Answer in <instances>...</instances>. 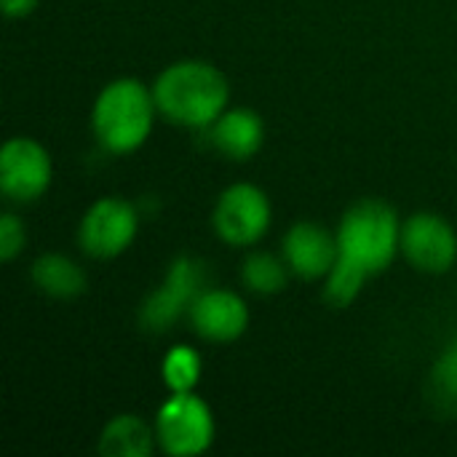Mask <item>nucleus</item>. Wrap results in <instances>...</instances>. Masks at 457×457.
I'll list each match as a JSON object with an SVG mask.
<instances>
[{
    "mask_svg": "<svg viewBox=\"0 0 457 457\" xmlns=\"http://www.w3.org/2000/svg\"><path fill=\"white\" fill-rule=\"evenodd\" d=\"M27 246V230H24V222L13 214V212H5L0 217V260L3 262H13Z\"/></svg>",
    "mask_w": 457,
    "mask_h": 457,
    "instance_id": "nucleus-19",
    "label": "nucleus"
},
{
    "mask_svg": "<svg viewBox=\"0 0 457 457\" xmlns=\"http://www.w3.org/2000/svg\"><path fill=\"white\" fill-rule=\"evenodd\" d=\"M0 3H3V13L8 19H24L37 8L40 0H0Z\"/></svg>",
    "mask_w": 457,
    "mask_h": 457,
    "instance_id": "nucleus-20",
    "label": "nucleus"
},
{
    "mask_svg": "<svg viewBox=\"0 0 457 457\" xmlns=\"http://www.w3.org/2000/svg\"><path fill=\"white\" fill-rule=\"evenodd\" d=\"M54 179L48 150L32 137H11L0 150V193L11 204H35Z\"/></svg>",
    "mask_w": 457,
    "mask_h": 457,
    "instance_id": "nucleus-8",
    "label": "nucleus"
},
{
    "mask_svg": "<svg viewBox=\"0 0 457 457\" xmlns=\"http://www.w3.org/2000/svg\"><path fill=\"white\" fill-rule=\"evenodd\" d=\"M193 332L206 343H236L249 329V305L230 289H204L187 311Z\"/></svg>",
    "mask_w": 457,
    "mask_h": 457,
    "instance_id": "nucleus-10",
    "label": "nucleus"
},
{
    "mask_svg": "<svg viewBox=\"0 0 457 457\" xmlns=\"http://www.w3.org/2000/svg\"><path fill=\"white\" fill-rule=\"evenodd\" d=\"M212 142L228 161H249L265 142V123L252 107H228L212 126Z\"/></svg>",
    "mask_w": 457,
    "mask_h": 457,
    "instance_id": "nucleus-12",
    "label": "nucleus"
},
{
    "mask_svg": "<svg viewBox=\"0 0 457 457\" xmlns=\"http://www.w3.org/2000/svg\"><path fill=\"white\" fill-rule=\"evenodd\" d=\"M367 278L370 276L364 270H359L356 265L337 257L335 268L324 276V300H327V305L348 308L361 295V287H364Z\"/></svg>",
    "mask_w": 457,
    "mask_h": 457,
    "instance_id": "nucleus-18",
    "label": "nucleus"
},
{
    "mask_svg": "<svg viewBox=\"0 0 457 457\" xmlns=\"http://www.w3.org/2000/svg\"><path fill=\"white\" fill-rule=\"evenodd\" d=\"M402 254L415 270L442 276L457 262L455 228L436 212H418L402 222Z\"/></svg>",
    "mask_w": 457,
    "mask_h": 457,
    "instance_id": "nucleus-9",
    "label": "nucleus"
},
{
    "mask_svg": "<svg viewBox=\"0 0 457 457\" xmlns=\"http://www.w3.org/2000/svg\"><path fill=\"white\" fill-rule=\"evenodd\" d=\"M273 209L262 187L249 182H236L225 187L212 212V228L228 246L249 249L265 238L270 230Z\"/></svg>",
    "mask_w": 457,
    "mask_h": 457,
    "instance_id": "nucleus-5",
    "label": "nucleus"
},
{
    "mask_svg": "<svg viewBox=\"0 0 457 457\" xmlns=\"http://www.w3.org/2000/svg\"><path fill=\"white\" fill-rule=\"evenodd\" d=\"M158 115L182 129H209L230 102V86L220 67L182 59L163 67L153 83Z\"/></svg>",
    "mask_w": 457,
    "mask_h": 457,
    "instance_id": "nucleus-1",
    "label": "nucleus"
},
{
    "mask_svg": "<svg viewBox=\"0 0 457 457\" xmlns=\"http://www.w3.org/2000/svg\"><path fill=\"white\" fill-rule=\"evenodd\" d=\"M29 278L37 287V292H43L54 300H72L86 292L83 268L59 252L40 254L29 268Z\"/></svg>",
    "mask_w": 457,
    "mask_h": 457,
    "instance_id": "nucleus-14",
    "label": "nucleus"
},
{
    "mask_svg": "<svg viewBox=\"0 0 457 457\" xmlns=\"http://www.w3.org/2000/svg\"><path fill=\"white\" fill-rule=\"evenodd\" d=\"M155 445V426L139 415H115L99 434L102 457H147Z\"/></svg>",
    "mask_w": 457,
    "mask_h": 457,
    "instance_id": "nucleus-13",
    "label": "nucleus"
},
{
    "mask_svg": "<svg viewBox=\"0 0 457 457\" xmlns=\"http://www.w3.org/2000/svg\"><path fill=\"white\" fill-rule=\"evenodd\" d=\"M155 118L158 107L153 88L137 78H118L96 94L91 129L102 150L112 155H129L147 142Z\"/></svg>",
    "mask_w": 457,
    "mask_h": 457,
    "instance_id": "nucleus-2",
    "label": "nucleus"
},
{
    "mask_svg": "<svg viewBox=\"0 0 457 457\" xmlns=\"http://www.w3.org/2000/svg\"><path fill=\"white\" fill-rule=\"evenodd\" d=\"M340 257L367 276H378L402 252V220L396 209L380 198L356 201L340 220L337 230Z\"/></svg>",
    "mask_w": 457,
    "mask_h": 457,
    "instance_id": "nucleus-3",
    "label": "nucleus"
},
{
    "mask_svg": "<svg viewBox=\"0 0 457 457\" xmlns=\"http://www.w3.org/2000/svg\"><path fill=\"white\" fill-rule=\"evenodd\" d=\"M204 364L201 356L190 348V345H174L161 364V378L163 386L171 394H182V391H195L198 380H201Z\"/></svg>",
    "mask_w": 457,
    "mask_h": 457,
    "instance_id": "nucleus-17",
    "label": "nucleus"
},
{
    "mask_svg": "<svg viewBox=\"0 0 457 457\" xmlns=\"http://www.w3.org/2000/svg\"><path fill=\"white\" fill-rule=\"evenodd\" d=\"M428 396L442 415L457 418V340L445 348V353L434 364L428 378Z\"/></svg>",
    "mask_w": 457,
    "mask_h": 457,
    "instance_id": "nucleus-16",
    "label": "nucleus"
},
{
    "mask_svg": "<svg viewBox=\"0 0 457 457\" xmlns=\"http://www.w3.org/2000/svg\"><path fill=\"white\" fill-rule=\"evenodd\" d=\"M153 426L161 453L171 457L204 455L217 434L214 412L195 391L171 394L161 404Z\"/></svg>",
    "mask_w": 457,
    "mask_h": 457,
    "instance_id": "nucleus-4",
    "label": "nucleus"
},
{
    "mask_svg": "<svg viewBox=\"0 0 457 457\" xmlns=\"http://www.w3.org/2000/svg\"><path fill=\"white\" fill-rule=\"evenodd\" d=\"M206 289V265L190 254L177 257L161 281V287L147 295L139 308V324L145 332L163 335L174 321H179L195 297Z\"/></svg>",
    "mask_w": 457,
    "mask_h": 457,
    "instance_id": "nucleus-6",
    "label": "nucleus"
},
{
    "mask_svg": "<svg viewBox=\"0 0 457 457\" xmlns=\"http://www.w3.org/2000/svg\"><path fill=\"white\" fill-rule=\"evenodd\" d=\"M281 257L287 260L292 276L303 281H319L335 268L340 257L337 236L311 220L295 222L284 236Z\"/></svg>",
    "mask_w": 457,
    "mask_h": 457,
    "instance_id": "nucleus-11",
    "label": "nucleus"
},
{
    "mask_svg": "<svg viewBox=\"0 0 457 457\" xmlns=\"http://www.w3.org/2000/svg\"><path fill=\"white\" fill-rule=\"evenodd\" d=\"M289 276H292V270H289L287 260L278 254H270V252H252L241 268L244 287L262 297L284 292L289 284Z\"/></svg>",
    "mask_w": 457,
    "mask_h": 457,
    "instance_id": "nucleus-15",
    "label": "nucleus"
},
{
    "mask_svg": "<svg viewBox=\"0 0 457 457\" xmlns=\"http://www.w3.org/2000/svg\"><path fill=\"white\" fill-rule=\"evenodd\" d=\"M137 230L139 214L134 204L120 195H104L86 209L78 225V244L94 260H112L134 244Z\"/></svg>",
    "mask_w": 457,
    "mask_h": 457,
    "instance_id": "nucleus-7",
    "label": "nucleus"
}]
</instances>
